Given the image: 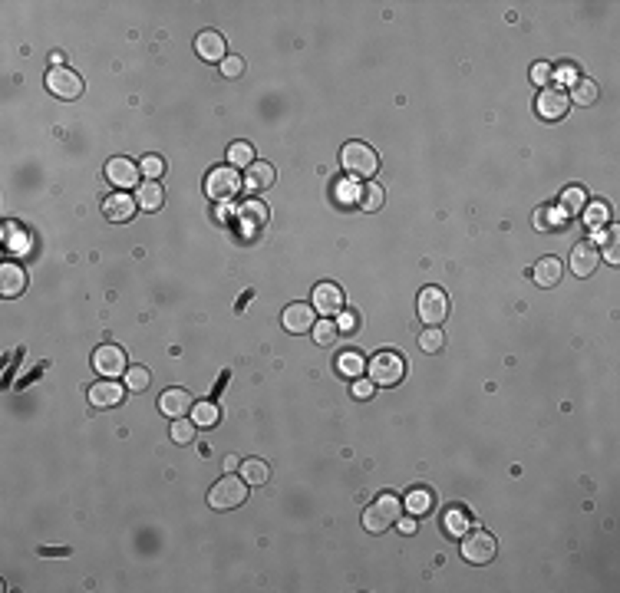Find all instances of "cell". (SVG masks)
<instances>
[{
  "label": "cell",
  "instance_id": "obj_35",
  "mask_svg": "<svg viewBox=\"0 0 620 593\" xmlns=\"http://www.w3.org/2000/svg\"><path fill=\"white\" fill-rule=\"evenodd\" d=\"M139 172L152 182V178H159V175L165 172V162L159 159V155H145V159H142V165H139Z\"/></svg>",
  "mask_w": 620,
  "mask_h": 593
},
{
  "label": "cell",
  "instance_id": "obj_3",
  "mask_svg": "<svg viewBox=\"0 0 620 593\" xmlns=\"http://www.w3.org/2000/svg\"><path fill=\"white\" fill-rule=\"evenodd\" d=\"M244 501H248V481L235 478L231 472L221 481H215V488L208 491V505L215 511H231V507H241Z\"/></svg>",
  "mask_w": 620,
  "mask_h": 593
},
{
  "label": "cell",
  "instance_id": "obj_10",
  "mask_svg": "<svg viewBox=\"0 0 620 593\" xmlns=\"http://www.w3.org/2000/svg\"><path fill=\"white\" fill-rule=\"evenodd\" d=\"M567 106H571V99H567L565 89L548 86V89H541V96H538V116L548 119V122H555V119L565 116Z\"/></svg>",
  "mask_w": 620,
  "mask_h": 593
},
{
  "label": "cell",
  "instance_id": "obj_5",
  "mask_svg": "<svg viewBox=\"0 0 620 593\" xmlns=\"http://www.w3.org/2000/svg\"><path fill=\"white\" fill-rule=\"evenodd\" d=\"M241 188V175L238 168H231V165H218L211 172L205 175V192L208 198H215V201H225V198H235Z\"/></svg>",
  "mask_w": 620,
  "mask_h": 593
},
{
  "label": "cell",
  "instance_id": "obj_23",
  "mask_svg": "<svg viewBox=\"0 0 620 593\" xmlns=\"http://www.w3.org/2000/svg\"><path fill=\"white\" fill-rule=\"evenodd\" d=\"M136 201H139L145 211H159V208H162V201H165V194H162V188H159L155 182H145V185H139Z\"/></svg>",
  "mask_w": 620,
  "mask_h": 593
},
{
  "label": "cell",
  "instance_id": "obj_47",
  "mask_svg": "<svg viewBox=\"0 0 620 593\" xmlns=\"http://www.w3.org/2000/svg\"><path fill=\"white\" fill-rule=\"evenodd\" d=\"M238 455H228V458H225V468H228V472H235V468H238Z\"/></svg>",
  "mask_w": 620,
  "mask_h": 593
},
{
  "label": "cell",
  "instance_id": "obj_44",
  "mask_svg": "<svg viewBox=\"0 0 620 593\" xmlns=\"http://www.w3.org/2000/svg\"><path fill=\"white\" fill-rule=\"evenodd\" d=\"M370 392H373V382H367V379L353 382V396H357V399H370Z\"/></svg>",
  "mask_w": 620,
  "mask_h": 593
},
{
  "label": "cell",
  "instance_id": "obj_42",
  "mask_svg": "<svg viewBox=\"0 0 620 593\" xmlns=\"http://www.w3.org/2000/svg\"><path fill=\"white\" fill-rule=\"evenodd\" d=\"M532 79L538 83V86H548V79H551V66H548V63H538V66L532 69Z\"/></svg>",
  "mask_w": 620,
  "mask_h": 593
},
{
  "label": "cell",
  "instance_id": "obj_34",
  "mask_svg": "<svg viewBox=\"0 0 620 593\" xmlns=\"http://www.w3.org/2000/svg\"><path fill=\"white\" fill-rule=\"evenodd\" d=\"M466 524H468L466 511H462V507H452L449 518H446V531L452 534V538H462V534H466Z\"/></svg>",
  "mask_w": 620,
  "mask_h": 593
},
{
  "label": "cell",
  "instance_id": "obj_8",
  "mask_svg": "<svg viewBox=\"0 0 620 593\" xmlns=\"http://www.w3.org/2000/svg\"><path fill=\"white\" fill-rule=\"evenodd\" d=\"M46 89L60 99H77L83 93V79H79L73 69H63V66H53L46 73Z\"/></svg>",
  "mask_w": 620,
  "mask_h": 593
},
{
  "label": "cell",
  "instance_id": "obj_4",
  "mask_svg": "<svg viewBox=\"0 0 620 593\" xmlns=\"http://www.w3.org/2000/svg\"><path fill=\"white\" fill-rule=\"evenodd\" d=\"M406 373V363L400 353H376L370 359V382L373 386H396Z\"/></svg>",
  "mask_w": 620,
  "mask_h": 593
},
{
  "label": "cell",
  "instance_id": "obj_2",
  "mask_svg": "<svg viewBox=\"0 0 620 593\" xmlns=\"http://www.w3.org/2000/svg\"><path fill=\"white\" fill-rule=\"evenodd\" d=\"M340 165H343V172L353 175V178H370V175H376V168H380V159H376V152H373L370 145L347 142V145L340 149Z\"/></svg>",
  "mask_w": 620,
  "mask_h": 593
},
{
  "label": "cell",
  "instance_id": "obj_20",
  "mask_svg": "<svg viewBox=\"0 0 620 593\" xmlns=\"http://www.w3.org/2000/svg\"><path fill=\"white\" fill-rule=\"evenodd\" d=\"M23 287H27V270L17 267V264H4L0 267V293L4 297H20Z\"/></svg>",
  "mask_w": 620,
  "mask_h": 593
},
{
  "label": "cell",
  "instance_id": "obj_29",
  "mask_svg": "<svg viewBox=\"0 0 620 593\" xmlns=\"http://www.w3.org/2000/svg\"><path fill=\"white\" fill-rule=\"evenodd\" d=\"M195 422H188L185 415H182V419H175L172 422V442H178V445H188L192 442V439H195Z\"/></svg>",
  "mask_w": 620,
  "mask_h": 593
},
{
  "label": "cell",
  "instance_id": "obj_26",
  "mask_svg": "<svg viewBox=\"0 0 620 593\" xmlns=\"http://www.w3.org/2000/svg\"><path fill=\"white\" fill-rule=\"evenodd\" d=\"M192 415H195V425L198 429H211V425H215L218 422V415H221V412H218V406L215 402H195V409H192Z\"/></svg>",
  "mask_w": 620,
  "mask_h": 593
},
{
  "label": "cell",
  "instance_id": "obj_46",
  "mask_svg": "<svg viewBox=\"0 0 620 593\" xmlns=\"http://www.w3.org/2000/svg\"><path fill=\"white\" fill-rule=\"evenodd\" d=\"M396 524H400V531H403V534H413V531H416V518H403V521H396Z\"/></svg>",
  "mask_w": 620,
  "mask_h": 593
},
{
  "label": "cell",
  "instance_id": "obj_19",
  "mask_svg": "<svg viewBox=\"0 0 620 593\" xmlns=\"http://www.w3.org/2000/svg\"><path fill=\"white\" fill-rule=\"evenodd\" d=\"M103 215H106L109 221H129V218L136 215V201H132L126 192L109 194L106 201H103Z\"/></svg>",
  "mask_w": 620,
  "mask_h": 593
},
{
  "label": "cell",
  "instance_id": "obj_6",
  "mask_svg": "<svg viewBox=\"0 0 620 593\" xmlns=\"http://www.w3.org/2000/svg\"><path fill=\"white\" fill-rule=\"evenodd\" d=\"M416 310H419V320L429 326L435 324H442L449 317V297L446 291H439V287H426L423 293H419V303H416Z\"/></svg>",
  "mask_w": 620,
  "mask_h": 593
},
{
  "label": "cell",
  "instance_id": "obj_38",
  "mask_svg": "<svg viewBox=\"0 0 620 593\" xmlns=\"http://www.w3.org/2000/svg\"><path fill=\"white\" fill-rule=\"evenodd\" d=\"M607 218H610L607 205H600V201H598V205H591V208H588V225H591V227H600L604 221H607Z\"/></svg>",
  "mask_w": 620,
  "mask_h": 593
},
{
  "label": "cell",
  "instance_id": "obj_36",
  "mask_svg": "<svg viewBox=\"0 0 620 593\" xmlns=\"http://www.w3.org/2000/svg\"><path fill=\"white\" fill-rule=\"evenodd\" d=\"M221 73L228 76V79L241 76L244 73V60H241V56H225V60H221Z\"/></svg>",
  "mask_w": 620,
  "mask_h": 593
},
{
  "label": "cell",
  "instance_id": "obj_25",
  "mask_svg": "<svg viewBox=\"0 0 620 593\" xmlns=\"http://www.w3.org/2000/svg\"><path fill=\"white\" fill-rule=\"evenodd\" d=\"M241 478L248 481V485H264L271 472H268V465L258 462V458H251V462H241Z\"/></svg>",
  "mask_w": 620,
  "mask_h": 593
},
{
  "label": "cell",
  "instance_id": "obj_22",
  "mask_svg": "<svg viewBox=\"0 0 620 593\" xmlns=\"http://www.w3.org/2000/svg\"><path fill=\"white\" fill-rule=\"evenodd\" d=\"M406 511L413 514V518H423L433 511V491L429 488H413L409 498H406Z\"/></svg>",
  "mask_w": 620,
  "mask_h": 593
},
{
  "label": "cell",
  "instance_id": "obj_31",
  "mask_svg": "<svg viewBox=\"0 0 620 593\" xmlns=\"http://www.w3.org/2000/svg\"><path fill=\"white\" fill-rule=\"evenodd\" d=\"M337 369L343 373V376H360V373H363V356L350 349V353H343L337 359Z\"/></svg>",
  "mask_w": 620,
  "mask_h": 593
},
{
  "label": "cell",
  "instance_id": "obj_17",
  "mask_svg": "<svg viewBox=\"0 0 620 593\" xmlns=\"http://www.w3.org/2000/svg\"><path fill=\"white\" fill-rule=\"evenodd\" d=\"M89 402L99 406V409H109V406H119L122 402V386L116 379H103L96 386L89 389Z\"/></svg>",
  "mask_w": 620,
  "mask_h": 593
},
{
  "label": "cell",
  "instance_id": "obj_41",
  "mask_svg": "<svg viewBox=\"0 0 620 593\" xmlns=\"http://www.w3.org/2000/svg\"><path fill=\"white\" fill-rule=\"evenodd\" d=\"M244 215H248L251 221H258V225H264V221H268V208H264L261 201H251V205L244 208Z\"/></svg>",
  "mask_w": 620,
  "mask_h": 593
},
{
  "label": "cell",
  "instance_id": "obj_9",
  "mask_svg": "<svg viewBox=\"0 0 620 593\" xmlns=\"http://www.w3.org/2000/svg\"><path fill=\"white\" fill-rule=\"evenodd\" d=\"M93 369L99 376H122L126 373V353L119 346H99L93 353Z\"/></svg>",
  "mask_w": 620,
  "mask_h": 593
},
{
  "label": "cell",
  "instance_id": "obj_40",
  "mask_svg": "<svg viewBox=\"0 0 620 593\" xmlns=\"http://www.w3.org/2000/svg\"><path fill=\"white\" fill-rule=\"evenodd\" d=\"M337 198L343 201V205H360V194H357V188H353L350 182L337 185Z\"/></svg>",
  "mask_w": 620,
  "mask_h": 593
},
{
  "label": "cell",
  "instance_id": "obj_21",
  "mask_svg": "<svg viewBox=\"0 0 620 593\" xmlns=\"http://www.w3.org/2000/svg\"><path fill=\"white\" fill-rule=\"evenodd\" d=\"M561 281V260L558 258H541L534 264V284L538 287H555Z\"/></svg>",
  "mask_w": 620,
  "mask_h": 593
},
{
  "label": "cell",
  "instance_id": "obj_11",
  "mask_svg": "<svg viewBox=\"0 0 620 593\" xmlns=\"http://www.w3.org/2000/svg\"><path fill=\"white\" fill-rule=\"evenodd\" d=\"M310 307H314L317 313H324V317H337V313L343 310V293H340L337 284H317Z\"/></svg>",
  "mask_w": 620,
  "mask_h": 593
},
{
  "label": "cell",
  "instance_id": "obj_14",
  "mask_svg": "<svg viewBox=\"0 0 620 593\" xmlns=\"http://www.w3.org/2000/svg\"><path fill=\"white\" fill-rule=\"evenodd\" d=\"M159 409H162L169 419H182V415H188V412L195 409V402H192V396H188L185 389H169V392H162V399H159Z\"/></svg>",
  "mask_w": 620,
  "mask_h": 593
},
{
  "label": "cell",
  "instance_id": "obj_32",
  "mask_svg": "<svg viewBox=\"0 0 620 593\" xmlns=\"http://www.w3.org/2000/svg\"><path fill=\"white\" fill-rule=\"evenodd\" d=\"M314 340L320 346H330L334 340H337V324H334V320H317L314 324Z\"/></svg>",
  "mask_w": 620,
  "mask_h": 593
},
{
  "label": "cell",
  "instance_id": "obj_33",
  "mask_svg": "<svg viewBox=\"0 0 620 593\" xmlns=\"http://www.w3.org/2000/svg\"><path fill=\"white\" fill-rule=\"evenodd\" d=\"M380 205H383V188L380 185H367L363 194H360V208H363V211H376Z\"/></svg>",
  "mask_w": 620,
  "mask_h": 593
},
{
  "label": "cell",
  "instance_id": "obj_28",
  "mask_svg": "<svg viewBox=\"0 0 620 593\" xmlns=\"http://www.w3.org/2000/svg\"><path fill=\"white\" fill-rule=\"evenodd\" d=\"M149 382H152L149 369H142V366H129V369H126V389L142 392V389H149Z\"/></svg>",
  "mask_w": 620,
  "mask_h": 593
},
{
  "label": "cell",
  "instance_id": "obj_7",
  "mask_svg": "<svg viewBox=\"0 0 620 593\" xmlns=\"http://www.w3.org/2000/svg\"><path fill=\"white\" fill-rule=\"evenodd\" d=\"M495 550H499V544H495L492 534H485V531H472V534H468L466 531V538H462V557H466L468 564L495 561Z\"/></svg>",
  "mask_w": 620,
  "mask_h": 593
},
{
  "label": "cell",
  "instance_id": "obj_30",
  "mask_svg": "<svg viewBox=\"0 0 620 593\" xmlns=\"http://www.w3.org/2000/svg\"><path fill=\"white\" fill-rule=\"evenodd\" d=\"M419 346H423V353H439V349L446 346V336H442V330L429 326V330H423V336H419Z\"/></svg>",
  "mask_w": 620,
  "mask_h": 593
},
{
  "label": "cell",
  "instance_id": "obj_37",
  "mask_svg": "<svg viewBox=\"0 0 620 593\" xmlns=\"http://www.w3.org/2000/svg\"><path fill=\"white\" fill-rule=\"evenodd\" d=\"M561 201H565V211H581L584 208V192L581 188H567Z\"/></svg>",
  "mask_w": 620,
  "mask_h": 593
},
{
  "label": "cell",
  "instance_id": "obj_13",
  "mask_svg": "<svg viewBox=\"0 0 620 593\" xmlns=\"http://www.w3.org/2000/svg\"><path fill=\"white\" fill-rule=\"evenodd\" d=\"M598 260H600V251L594 248L591 241L574 244V251H571V270H574L577 277H588V274H594V270H598Z\"/></svg>",
  "mask_w": 620,
  "mask_h": 593
},
{
  "label": "cell",
  "instance_id": "obj_24",
  "mask_svg": "<svg viewBox=\"0 0 620 593\" xmlns=\"http://www.w3.org/2000/svg\"><path fill=\"white\" fill-rule=\"evenodd\" d=\"M598 96H600V86L594 83V79H581L574 86V93L567 99H574V106H594L598 102Z\"/></svg>",
  "mask_w": 620,
  "mask_h": 593
},
{
  "label": "cell",
  "instance_id": "obj_18",
  "mask_svg": "<svg viewBox=\"0 0 620 593\" xmlns=\"http://www.w3.org/2000/svg\"><path fill=\"white\" fill-rule=\"evenodd\" d=\"M274 185V165L268 162H251L244 168V188L248 192H268Z\"/></svg>",
  "mask_w": 620,
  "mask_h": 593
},
{
  "label": "cell",
  "instance_id": "obj_43",
  "mask_svg": "<svg viewBox=\"0 0 620 593\" xmlns=\"http://www.w3.org/2000/svg\"><path fill=\"white\" fill-rule=\"evenodd\" d=\"M357 326V313H340V320H337V330L340 333H350Z\"/></svg>",
  "mask_w": 620,
  "mask_h": 593
},
{
  "label": "cell",
  "instance_id": "obj_39",
  "mask_svg": "<svg viewBox=\"0 0 620 593\" xmlns=\"http://www.w3.org/2000/svg\"><path fill=\"white\" fill-rule=\"evenodd\" d=\"M7 248L11 251H27V234L17 231L13 225H7Z\"/></svg>",
  "mask_w": 620,
  "mask_h": 593
},
{
  "label": "cell",
  "instance_id": "obj_15",
  "mask_svg": "<svg viewBox=\"0 0 620 593\" xmlns=\"http://www.w3.org/2000/svg\"><path fill=\"white\" fill-rule=\"evenodd\" d=\"M106 178L116 188H132V185L139 182V165L129 162V159H112L106 165Z\"/></svg>",
  "mask_w": 620,
  "mask_h": 593
},
{
  "label": "cell",
  "instance_id": "obj_1",
  "mask_svg": "<svg viewBox=\"0 0 620 593\" xmlns=\"http://www.w3.org/2000/svg\"><path fill=\"white\" fill-rule=\"evenodd\" d=\"M400 514H403L400 498L396 495H380L367 511H363V528L370 531V534H383V531H390L393 524L400 521Z\"/></svg>",
  "mask_w": 620,
  "mask_h": 593
},
{
  "label": "cell",
  "instance_id": "obj_16",
  "mask_svg": "<svg viewBox=\"0 0 620 593\" xmlns=\"http://www.w3.org/2000/svg\"><path fill=\"white\" fill-rule=\"evenodd\" d=\"M195 50H198V56H202L205 63H221V60H225V36H221V33H215V30L198 33Z\"/></svg>",
  "mask_w": 620,
  "mask_h": 593
},
{
  "label": "cell",
  "instance_id": "obj_45",
  "mask_svg": "<svg viewBox=\"0 0 620 593\" xmlns=\"http://www.w3.org/2000/svg\"><path fill=\"white\" fill-rule=\"evenodd\" d=\"M617 258H620L617 254V234H614V237H607V260L610 264H617Z\"/></svg>",
  "mask_w": 620,
  "mask_h": 593
},
{
  "label": "cell",
  "instance_id": "obj_27",
  "mask_svg": "<svg viewBox=\"0 0 620 593\" xmlns=\"http://www.w3.org/2000/svg\"><path fill=\"white\" fill-rule=\"evenodd\" d=\"M251 162H254V149H251L248 142H235V145L228 149V165H231V168H238V165H244V168H248Z\"/></svg>",
  "mask_w": 620,
  "mask_h": 593
},
{
  "label": "cell",
  "instance_id": "obj_12",
  "mask_svg": "<svg viewBox=\"0 0 620 593\" xmlns=\"http://www.w3.org/2000/svg\"><path fill=\"white\" fill-rule=\"evenodd\" d=\"M314 307L310 303H291V307H284V330L287 333H307V330H314Z\"/></svg>",
  "mask_w": 620,
  "mask_h": 593
}]
</instances>
